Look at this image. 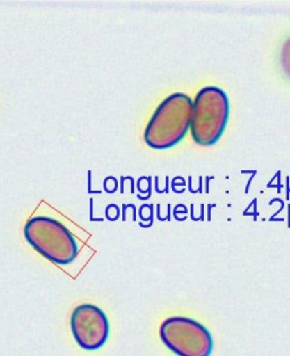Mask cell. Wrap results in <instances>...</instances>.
Masks as SVG:
<instances>
[{"instance_id":"6da1fadb","label":"cell","mask_w":290,"mask_h":356,"mask_svg":"<svg viewBox=\"0 0 290 356\" xmlns=\"http://www.w3.org/2000/svg\"><path fill=\"white\" fill-rule=\"evenodd\" d=\"M192 99L185 93H172L160 104L147 124L144 140L154 150L178 145L191 129Z\"/></svg>"},{"instance_id":"7a4b0ae2","label":"cell","mask_w":290,"mask_h":356,"mask_svg":"<svg viewBox=\"0 0 290 356\" xmlns=\"http://www.w3.org/2000/svg\"><path fill=\"white\" fill-rule=\"evenodd\" d=\"M228 95L218 86H205L193 102L191 132L200 145H214L223 136L229 120Z\"/></svg>"},{"instance_id":"3957f363","label":"cell","mask_w":290,"mask_h":356,"mask_svg":"<svg viewBox=\"0 0 290 356\" xmlns=\"http://www.w3.org/2000/svg\"><path fill=\"white\" fill-rule=\"evenodd\" d=\"M25 240L50 262L61 266L72 264L80 248L73 233L57 219L37 216L24 227Z\"/></svg>"},{"instance_id":"277c9868","label":"cell","mask_w":290,"mask_h":356,"mask_svg":"<svg viewBox=\"0 0 290 356\" xmlns=\"http://www.w3.org/2000/svg\"><path fill=\"white\" fill-rule=\"evenodd\" d=\"M160 338L178 356H210L214 339L204 325L186 316H171L160 327Z\"/></svg>"},{"instance_id":"5b68a950","label":"cell","mask_w":290,"mask_h":356,"mask_svg":"<svg viewBox=\"0 0 290 356\" xmlns=\"http://www.w3.org/2000/svg\"><path fill=\"white\" fill-rule=\"evenodd\" d=\"M70 330L81 348L97 350L107 343L111 327L100 307L86 303L77 305L72 312Z\"/></svg>"}]
</instances>
